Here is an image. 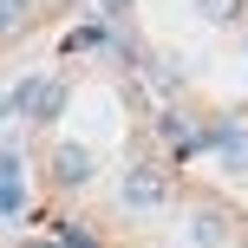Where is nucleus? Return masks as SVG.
<instances>
[{
  "instance_id": "nucleus-2",
  "label": "nucleus",
  "mask_w": 248,
  "mask_h": 248,
  "mask_svg": "<svg viewBox=\"0 0 248 248\" xmlns=\"http://www.w3.org/2000/svg\"><path fill=\"white\" fill-rule=\"evenodd\" d=\"M163 196H170V183H163V170H150V163L124 176V202H131V209H157Z\"/></svg>"
},
{
  "instance_id": "nucleus-7",
  "label": "nucleus",
  "mask_w": 248,
  "mask_h": 248,
  "mask_svg": "<svg viewBox=\"0 0 248 248\" xmlns=\"http://www.w3.org/2000/svg\"><path fill=\"white\" fill-rule=\"evenodd\" d=\"M196 242H222V216H196Z\"/></svg>"
},
{
  "instance_id": "nucleus-6",
  "label": "nucleus",
  "mask_w": 248,
  "mask_h": 248,
  "mask_svg": "<svg viewBox=\"0 0 248 248\" xmlns=\"http://www.w3.org/2000/svg\"><path fill=\"white\" fill-rule=\"evenodd\" d=\"M26 202V189H20V176H13V183H0V216H13Z\"/></svg>"
},
{
  "instance_id": "nucleus-4",
  "label": "nucleus",
  "mask_w": 248,
  "mask_h": 248,
  "mask_svg": "<svg viewBox=\"0 0 248 248\" xmlns=\"http://www.w3.org/2000/svg\"><path fill=\"white\" fill-rule=\"evenodd\" d=\"M196 7L209 13V20H235V13H242V0H196Z\"/></svg>"
},
{
  "instance_id": "nucleus-5",
  "label": "nucleus",
  "mask_w": 248,
  "mask_h": 248,
  "mask_svg": "<svg viewBox=\"0 0 248 248\" xmlns=\"http://www.w3.org/2000/svg\"><path fill=\"white\" fill-rule=\"evenodd\" d=\"M20 20H26V0H0V33H13Z\"/></svg>"
},
{
  "instance_id": "nucleus-8",
  "label": "nucleus",
  "mask_w": 248,
  "mask_h": 248,
  "mask_svg": "<svg viewBox=\"0 0 248 248\" xmlns=\"http://www.w3.org/2000/svg\"><path fill=\"white\" fill-rule=\"evenodd\" d=\"M98 7H105V13H131V0H98Z\"/></svg>"
},
{
  "instance_id": "nucleus-3",
  "label": "nucleus",
  "mask_w": 248,
  "mask_h": 248,
  "mask_svg": "<svg viewBox=\"0 0 248 248\" xmlns=\"http://www.w3.org/2000/svg\"><path fill=\"white\" fill-rule=\"evenodd\" d=\"M216 144H222L229 170H248V131H216Z\"/></svg>"
},
{
  "instance_id": "nucleus-1",
  "label": "nucleus",
  "mask_w": 248,
  "mask_h": 248,
  "mask_svg": "<svg viewBox=\"0 0 248 248\" xmlns=\"http://www.w3.org/2000/svg\"><path fill=\"white\" fill-rule=\"evenodd\" d=\"M52 183H65V189L92 183V150L85 144H59V150H52Z\"/></svg>"
}]
</instances>
